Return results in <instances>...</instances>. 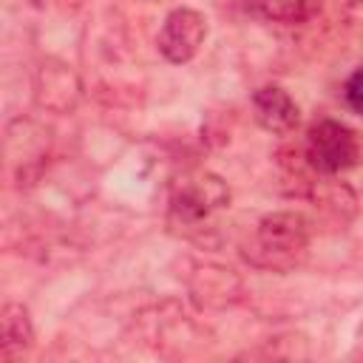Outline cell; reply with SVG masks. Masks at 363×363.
Masks as SVG:
<instances>
[{
	"label": "cell",
	"mask_w": 363,
	"mask_h": 363,
	"mask_svg": "<svg viewBox=\"0 0 363 363\" xmlns=\"http://www.w3.org/2000/svg\"><path fill=\"white\" fill-rule=\"evenodd\" d=\"M309 238H312V224L303 213L278 210L255 224L250 241L241 247V255L258 269L289 272L306 258Z\"/></svg>",
	"instance_id": "cell-1"
},
{
	"label": "cell",
	"mask_w": 363,
	"mask_h": 363,
	"mask_svg": "<svg viewBox=\"0 0 363 363\" xmlns=\"http://www.w3.org/2000/svg\"><path fill=\"white\" fill-rule=\"evenodd\" d=\"M230 187L210 170H187L173 179L167 199V221L179 233L207 230V224L230 207Z\"/></svg>",
	"instance_id": "cell-2"
},
{
	"label": "cell",
	"mask_w": 363,
	"mask_h": 363,
	"mask_svg": "<svg viewBox=\"0 0 363 363\" xmlns=\"http://www.w3.org/2000/svg\"><path fill=\"white\" fill-rule=\"evenodd\" d=\"M360 156L357 136L349 125L337 119H320L309 128L303 139V162L318 176H337L349 170Z\"/></svg>",
	"instance_id": "cell-3"
},
{
	"label": "cell",
	"mask_w": 363,
	"mask_h": 363,
	"mask_svg": "<svg viewBox=\"0 0 363 363\" xmlns=\"http://www.w3.org/2000/svg\"><path fill=\"white\" fill-rule=\"evenodd\" d=\"M204 37H207V20L204 14H199L196 9H173L164 23H162V31L156 37V45L162 51V57L167 62H190L199 48L204 45Z\"/></svg>",
	"instance_id": "cell-4"
},
{
	"label": "cell",
	"mask_w": 363,
	"mask_h": 363,
	"mask_svg": "<svg viewBox=\"0 0 363 363\" xmlns=\"http://www.w3.org/2000/svg\"><path fill=\"white\" fill-rule=\"evenodd\" d=\"M190 292L199 306L224 309L244 298V284L233 269L204 264V267H196V272L190 275Z\"/></svg>",
	"instance_id": "cell-5"
},
{
	"label": "cell",
	"mask_w": 363,
	"mask_h": 363,
	"mask_svg": "<svg viewBox=\"0 0 363 363\" xmlns=\"http://www.w3.org/2000/svg\"><path fill=\"white\" fill-rule=\"evenodd\" d=\"M250 105H252V113H255V122L269 130V133H292L301 122V111L295 105V99L278 88V85H261L252 91L250 96Z\"/></svg>",
	"instance_id": "cell-6"
},
{
	"label": "cell",
	"mask_w": 363,
	"mask_h": 363,
	"mask_svg": "<svg viewBox=\"0 0 363 363\" xmlns=\"http://www.w3.org/2000/svg\"><path fill=\"white\" fill-rule=\"evenodd\" d=\"M34 346V323L23 303L9 301L0 309V354L6 363L23 357Z\"/></svg>",
	"instance_id": "cell-7"
},
{
	"label": "cell",
	"mask_w": 363,
	"mask_h": 363,
	"mask_svg": "<svg viewBox=\"0 0 363 363\" xmlns=\"http://www.w3.org/2000/svg\"><path fill=\"white\" fill-rule=\"evenodd\" d=\"M315 207H320L323 213H329L332 218H340L346 221L349 216H354V193L340 184V182H332V176H323L320 182H312V190H309Z\"/></svg>",
	"instance_id": "cell-8"
},
{
	"label": "cell",
	"mask_w": 363,
	"mask_h": 363,
	"mask_svg": "<svg viewBox=\"0 0 363 363\" xmlns=\"http://www.w3.org/2000/svg\"><path fill=\"white\" fill-rule=\"evenodd\" d=\"M320 9V0H255V11L272 23H306Z\"/></svg>",
	"instance_id": "cell-9"
},
{
	"label": "cell",
	"mask_w": 363,
	"mask_h": 363,
	"mask_svg": "<svg viewBox=\"0 0 363 363\" xmlns=\"http://www.w3.org/2000/svg\"><path fill=\"white\" fill-rule=\"evenodd\" d=\"M343 99H346V105H349L354 113L363 116V65H357V68L346 77V82H343Z\"/></svg>",
	"instance_id": "cell-10"
},
{
	"label": "cell",
	"mask_w": 363,
	"mask_h": 363,
	"mask_svg": "<svg viewBox=\"0 0 363 363\" xmlns=\"http://www.w3.org/2000/svg\"><path fill=\"white\" fill-rule=\"evenodd\" d=\"M349 20H352L354 28L363 31V0H352L349 3Z\"/></svg>",
	"instance_id": "cell-11"
}]
</instances>
